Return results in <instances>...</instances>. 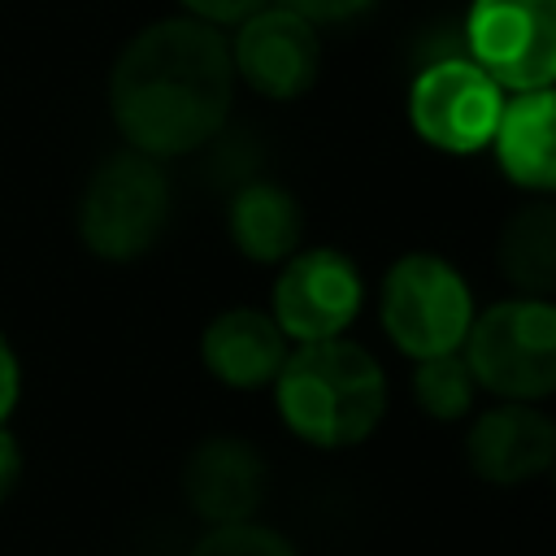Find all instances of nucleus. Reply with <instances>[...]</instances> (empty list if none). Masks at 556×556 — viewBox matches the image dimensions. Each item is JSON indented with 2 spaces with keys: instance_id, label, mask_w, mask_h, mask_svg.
Masks as SVG:
<instances>
[{
  "instance_id": "20e7f679",
  "label": "nucleus",
  "mask_w": 556,
  "mask_h": 556,
  "mask_svg": "<svg viewBox=\"0 0 556 556\" xmlns=\"http://www.w3.org/2000/svg\"><path fill=\"white\" fill-rule=\"evenodd\" d=\"M460 356L478 391L543 404L556 395V300L504 295L473 313Z\"/></svg>"
},
{
  "instance_id": "f03ea898",
  "label": "nucleus",
  "mask_w": 556,
  "mask_h": 556,
  "mask_svg": "<svg viewBox=\"0 0 556 556\" xmlns=\"http://www.w3.org/2000/svg\"><path fill=\"white\" fill-rule=\"evenodd\" d=\"M274 408L282 426L317 452L356 447L387 417V369L348 334L291 343L274 378Z\"/></svg>"
},
{
  "instance_id": "f257e3e1",
  "label": "nucleus",
  "mask_w": 556,
  "mask_h": 556,
  "mask_svg": "<svg viewBox=\"0 0 556 556\" xmlns=\"http://www.w3.org/2000/svg\"><path fill=\"white\" fill-rule=\"evenodd\" d=\"M235 104V65L222 26L174 13L126 39L109 70V117L126 148L174 161L208 148Z\"/></svg>"
},
{
  "instance_id": "1a4fd4ad",
  "label": "nucleus",
  "mask_w": 556,
  "mask_h": 556,
  "mask_svg": "<svg viewBox=\"0 0 556 556\" xmlns=\"http://www.w3.org/2000/svg\"><path fill=\"white\" fill-rule=\"evenodd\" d=\"M226 43H230L235 83H243L248 91L274 104H291L308 96L321 74L317 26L274 0L248 13L243 22H235V35H226Z\"/></svg>"
},
{
  "instance_id": "dca6fc26",
  "label": "nucleus",
  "mask_w": 556,
  "mask_h": 556,
  "mask_svg": "<svg viewBox=\"0 0 556 556\" xmlns=\"http://www.w3.org/2000/svg\"><path fill=\"white\" fill-rule=\"evenodd\" d=\"M413 400L417 408L430 417V421H465L478 404V382L465 365L460 352H443V356H426V361H413Z\"/></svg>"
},
{
  "instance_id": "f3484780",
  "label": "nucleus",
  "mask_w": 556,
  "mask_h": 556,
  "mask_svg": "<svg viewBox=\"0 0 556 556\" xmlns=\"http://www.w3.org/2000/svg\"><path fill=\"white\" fill-rule=\"evenodd\" d=\"M187 556H304L282 530L265 521H230V526H204V534L191 543Z\"/></svg>"
},
{
  "instance_id": "7ed1b4c3",
  "label": "nucleus",
  "mask_w": 556,
  "mask_h": 556,
  "mask_svg": "<svg viewBox=\"0 0 556 556\" xmlns=\"http://www.w3.org/2000/svg\"><path fill=\"white\" fill-rule=\"evenodd\" d=\"M174 213L165 161L122 148L104 156L78 195V239L91 256L126 265L148 256Z\"/></svg>"
},
{
  "instance_id": "6e6552de",
  "label": "nucleus",
  "mask_w": 556,
  "mask_h": 556,
  "mask_svg": "<svg viewBox=\"0 0 556 556\" xmlns=\"http://www.w3.org/2000/svg\"><path fill=\"white\" fill-rule=\"evenodd\" d=\"M365 308V278L361 265L326 243L295 248L274 278L269 317L291 343L339 339Z\"/></svg>"
},
{
  "instance_id": "6ab92c4d",
  "label": "nucleus",
  "mask_w": 556,
  "mask_h": 556,
  "mask_svg": "<svg viewBox=\"0 0 556 556\" xmlns=\"http://www.w3.org/2000/svg\"><path fill=\"white\" fill-rule=\"evenodd\" d=\"M178 4H182L187 17H200L208 26H235L248 13H256L261 4H269V0H178Z\"/></svg>"
},
{
  "instance_id": "9b49d317",
  "label": "nucleus",
  "mask_w": 556,
  "mask_h": 556,
  "mask_svg": "<svg viewBox=\"0 0 556 556\" xmlns=\"http://www.w3.org/2000/svg\"><path fill=\"white\" fill-rule=\"evenodd\" d=\"M269 491V465L239 434H208L182 460V500L204 526L252 521Z\"/></svg>"
},
{
  "instance_id": "39448f33",
  "label": "nucleus",
  "mask_w": 556,
  "mask_h": 556,
  "mask_svg": "<svg viewBox=\"0 0 556 556\" xmlns=\"http://www.w3.org/2000/svg\"><path fill=\"white\" fill-rule=\"evenodd\" d=\"M478 304L465 274L439 252H404L391 261L378 291V321L391 348L408 361L460 352Z\"/></svg>"
},
{
  "instance_id": "412c9836",
  "label": "nucleus",
  "mask_w": 556,
  "mask_h": 556,
  "mask_svg": "<svg viewBox=\"0 0 556 556\" xmlns=\"http://www.w3.org/2000/svg\"><path fill=\"white\" fill-rule=\"evenodd\" d=\"M17 478H22V443L9 426H0V504L13 495Z\"/></svg>"
},
{
  "instance_id": "0eeeda50",
  "label": "nucleus",
  "mask_w": 556,
  "mask_h": 556,
  "mask_svg": "<svg viewBox=\"0 0 556 556\" xmlns=\"http://www.w3.org/2000/svg\"><path fill=\"white\" fill-rule=\"evenodd\" d=\"M460 48L508 96L556 87V0H469Z\"/></svg>"
},
{
  "instance_id": "423d86ee",
  "label": "nucleus",
  "mask_w": 556,
  "mask_h": 556,
  "mask_svg": "<svg viewBox=\"0 0 556 556\" xmlns=\"http://www.w3.org/2000/svg\"><path fill=\"white\" fill-rule=\"evenodd\" d=\"M508 91L465 56V48L430 56L404 96L413 135L443 156H473L491 148Z\"/></svg>"
},
{
  "instance_id": "9d476101",
  "label": "nucleus",
  "mask_w": 556,
  "mask_h": 556,
  "mask_svg": "<svg viewBox=\"0 0 556 556\" xmlns=\"http://www.w3.org/2000/svg\"><path fill=\"white\" fill-rule=\"evenodd\" d=\"M556 460V417L526 400H495L473 413L465 430V465L478 482L521 486L552 469Z\"/></svg>"
},
{
  "instance_id": "a211bd4d",
  "label": "nucleus",
  "mask_w": 556,
  "mask_h": 556,
  "mask_svg": "<svg viewBox=\"0 0 556 556\" xmlns=\"http://www.w3.org/2000/svg\"><path fill=\"white\" fill-rule=\"evenodd\" d=\"M274 4L300 13V17L313 22V26H343V22L365 17L378 0H274Z\"/></svg>"
},
{
  "instance_id": "2eb2a0df",
  "label": "nucleus",
  "mask_w": 556,
  "mask_h": 556,
  "mask_svg": "<svg viewBox=\"0 0 556 556\" xmlns=\"http://www.w3.org/2000/svg\"><path fill=\"white\" fill-rule=\"evenodd\" d=\"M495 265L517 295H556V195H530L504 217Z\"/></svg>"
},
{
  "instance_id": "4468645a",
  "label": "nucleus",
  "mask_w": 556,
  "mask_h": 556,
  "mask_svg": "<svg viewBox=\"0 0 556 556\" xmlns=\"http://www.w3.org/2000/svg\"><path fill=\"white\" fill-rule=\"evenodd\" d=\"M226 235L252 265H282L295 248H304V204L274 178H248L230 191Z\"/></svg>"
},
{
  "instance_id": "ddd939ff",
  "label": "nucleus",
  "mask_w": 556,
  "mask_h": 556,
  "mask_svg": "<svg viewBox=\"0 0 556 556\" xmlns=\"http://www.w3.org/2000/svg\"><path fill=\"white\" fill-rule=\"evenodd\" d=\"M500 174L526 195H556V87L513 91L491 135Z\"/></svg>"
},
{
  "instance_id": "4be33fe9",
  "label": "nucleus",
  "mask_w": 556,
  "mask_h": 556,
  "mask_svg": "<svg viewBox=\"0 0 556 556\" xmlns=\"http://www.w3.org/2000/svg\"><path fill=\"white\" fill-rule=\"evenodd\" d=\"M543 478H547V482H552V491H556V460H552V469H547Z\"/></svg>"
},
{
  "instance_id": "aec40b11",
  "label": "nucleus",
  "mask_w": 556,
  "mask_h": 556,
  "mask_svg": "<svg viewBox=\"0 0 556 556\" xmlns=\"http://www.w3.org/2000/svg\"><path fill=\"white\" fill-rule=\"evenodd\" d=\"M17 400H22V361H17L13 343H9V334L0 330V426L9 421Z\"/></svg>"
},
{
  "instance_id": "f8f14e48",
  "label": "nucleus",
  "mask_w": 556,
  "mask_h": 556,
  "mask_svg": "<svg viewBox=\"0 0 556 556\" xmlns=\"http://www.w3.org/2000/svg\"><path fill=\"white\" fill-rule=\"evenodd\" d=\"M291 339L278 330L269 308L235 304L222 308L200 334V365L230 391H261L274 387Z\"/></svg>"
}]
</instances>
